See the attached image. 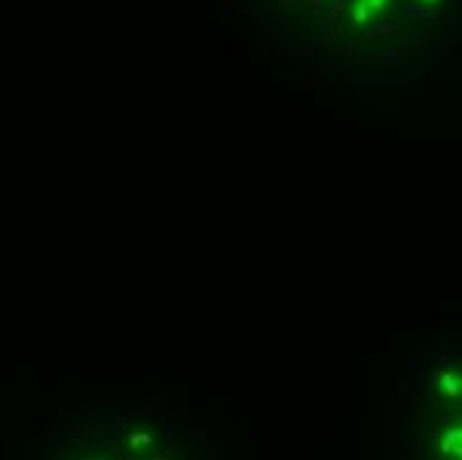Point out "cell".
Listing matches in <instances>:
<instances>
[{"label": "cell", "instance_id": "6da1fadb", "mask_svg": "<svg viewBox=\"0 0 462 460\" xmlns=\"http://www.w3.org/2000/svg\"><path fill=\"white\" fill-rule=\"evenodd\" d=\"M438 439H441V452H444V455H452V452H454V455H460V452H462V431L460 428H449V431H446V434H438Z\"/></svg>", "mask_w": 462, "mask_h": 460}, {"label": "cell", "instance_id": "7a4b0ae2", "mask_svg": "<svg viewBox=\"0 0 462 460\" xmlns=\"http://www.w3.org/2000/svg\"><path fill=\"white\" fill-rule=\"evenodd\" d=\"M441 388L446 391V396H449L452 402H457V396H460V378L457 375H452V372H441Z\"/></svg>", "mask_w": 462, "mask_h": 460}, {"label": "cell", "instance_id": "3957f363", "mask_svg": "<svg viewBox=\"0 0 462 460\" xmlns=\"http://www.w3.org/2000/svg\"><path fill=\"white\" fill-rule=\"evenodd\" d=\"M396 30H399V24L380 22V24H375V27H367L364 35H367V38H382V35H390V32H396Z\"/></svg>", "mask_w": 462, "mask_h": 460}, {"label": "cell", "instance_id": "277c9868", "mask_svg": "<svg viewBox=\"0 0 462 460\" xmlns=\"http://www.w3.org/2000/svg\"><path fill=\"white\" fill-rule=\"evenodd\" d=\"M369 16H372L369 5L364 3V0H359V3L353 5V11H351V22H356V24H367V22H369Z\"/></svg>", "mask_w": 462, "mask_h": 460}, {"label": "cell", "instance_id": "5b68a950", "mask_svg": "<svg viewBox=\"0 0 462 460\" xmlns=\"http://www.w3.org/2000/svg\"><path fill=\"white\" fill-rule=\"evenodd\" d=\"M337 16H340V13L330 11V8H327V11L322 13V24H324V35H327V38H330V35H332V30H335V22H337Z\"/></svg>", "mask_w": 462, "mask_h": 460}, {"label": "cell", "instance_id": "8992f818", "mask_svg": "<svg viewBox=\"0 0 462 460\" xmlns=\"http://www.w3.org/2000/svg\"><path fill=\"white\" fill-rule=\"evenodd\" d=\"M149 444H152V436L149 434H133L130 436V447L133 450H146Z\"/></svg>", "mask_w": 462, "mask_h": 460}, {"label": "cell", "instance_id": "52a82bcc", "mask_svg": "<svg viewBox=\"0 0 462 460\" xmlns=\"http://www.w3.org/2000/svg\"><path fill=\"white\" fill-rule=\"evenodd\" d=\"M422 5H412V3H407L404 5V13H407V16H422Z\"/></svg>", "mask_w": 462, "mask_h": 460}, {"label": "cell", "instance_id": "ba28073f", "mask_svg": "<svg viewBox=\"0 0 462 460\" xmlns=\"http://www.w3.org/2000/svg\"><path fill=\"white\" fill-rule=\"evenodd\" d=\"M364 3L369 5V11H380V8H382V5H385V3H388V0H364Z\"/></svg>", "mask_w": 462, "mask_h": 460}, {"label": "cell", "instance_id": "9c48e42d", "mask_svg": "<svg viewBox=\"0 0 462 460\" xmlns=\"http://www.w3.org/2000/svg\"><path fill=\"white\" fill-rule=\"evenodd\" d=\"M345 3H348V0H332V3H330V11H335V13H340V11L345 8Z\"/></svg>", "mask_w": 462, "mask_h": 460}, {"label": "cell", "instance_id": "30bf717a", "mask_svg": "<svg viewBox=\"0 0 462 460\" xmlns=\"http://www.w3.org/2000/svg\"><path fill=\"white\" fill-rule=\"evenodd\" d=\"M345 53L348 56H356V43H353V40H348V43H345Z\"/></svg>", "mask_w": 462, "mask_h": 460}, {"label": "cell", "instance_id": "8fae6325", "mask_svg": "<svg viewBox=\"0 0 462 460\" xmlns=\"http://www.w3.org/2000/svg\"><path fill=\"white\" fill-rule=\"evenodd\" d=\"M380 56H382V59H388V56H390V59H396L399 51H396V48H390V51H388V48H385V51H380Z\"/></svg>", "mask_w": 462, "mask_h": 460}, {"label": "cell", "instance_id": "7c38bea8", "mask_svg": "<svg viewBox=\"0 0 462 460\" xmlns=\"http://www.w3.org/2000/svg\"><path fill=\"white\" fill-rule=\"evenodd\" d=\"M438 423H441V426H449V423H454V417H452L449 413H444L441 417H438Z\"/></svg>", "mask_w": 462, "mask_h": 460}, {"label": "cell", "instance_id": "4fadbf2b", "mask_svg": "<svg viewBox=\"0 0 462 460\" xmlns=\"http://www.w3.org/2000/svg\"><path fill=\"white\" fill-rule=\"evenodd\" d=\"M311 11H314V13L322 11V0H311Z\"/></svg>", "mask_w": 462, "mask_h": 460}, {"label": "cell", "instance_id": "5bb4252c", "mask_svg": "<svg viewBox=\"0 0 462 460\" xmlns=\"http://www.w3.org/2000/svg\"><path fill=\"white\" fill-rule=\"evenodd\" d=\"M282 5H295V3H303V0H279Z\"/></svg>", "mask_w": 462, "mask_h": 460}, {"label": "cell", "instance_id": "9a60e30c", "mask_svg": "<svg viewBox=\"0 0 462 460\" xmlns=\"http://www.w3.org/2000/svg\"><path fill=\"white\" fill-rule=\"evenodd\" d=\"M399 3H401V0H393V3H390V5H399Z\"/></svg>", "mask_w": 462, "mask_h": 460}, {"label": "cell", "instance_id": "2e32d148", "mask_svg": "<svg viewBox=\"0 0 462 460\" xmlns=\"http://www.w3.org/2000/svg\"><path fill=\"white\" fill-rule=\"evenodd\" d=\"M425 3H438V0H425Z\"/></svg>", "mask_w": 462, "mask_h": 460}]
</instances>
